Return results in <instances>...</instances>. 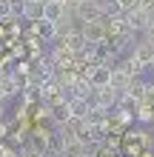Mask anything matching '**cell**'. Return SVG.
Wrapping results in <instances>:
<instances>
[{
    "instance_id": "6da1fadb",
    "label": "cell",
    "mask_w": 154,
    "mask_h": 157,
    "mask_svg": "<svg viewBox=\"0 0 154 157\" xmlns=\"http://www.w3.org/2000/svg\"><path fill=\"white\" fill-rule=\"evenodd\" d=\"M80 29H83V34H86L88 46H103V43L108 40V29H106L103 17H100V20H94V23H83Z\"/></svg>"
},
{
    "instance_id": "7a4b0ae2",
    "label": "cell",
    "mask_w": 154,
    "mask_h": 157,
    "mask_svg": "<svg viewBox=\"0 0 154 157\" xmlns=\"http://www.w3.org/2000/svg\"><path fill=\"white\" fill-rule=\"evenodd\" d=\"M111 71H114V66H86L83 75L92 80L94 89H106L108 83H111Z\"/></svg>"
},
{
    "instance_id": "3957f363",
    "label": "cell",
    "mask_w": 154,
    "mask_h": 157,
    "mask_svg": "<svg viewBox=\"0 0 154 157\" xmlns=\"http://www.w3.org/2000/svg\"><path fill=\"white\" fill-rule=\"evenodd\" d=\"M46 14V0H23V20L40 23Z\"/></svg>"
},
{
    "instance_id": "277c9868",
    "label": "cell",
    "mask_w": 154,
    "mask_h": 157,
    "mask_svg": "<svg viewBox=\"0 0 154 157\" xmlns=\"http://www.w3.org/2000/svg\"><path fill=\"white\" fill-rule=\"evenodd\" d=\"M57 40H63V43H66V49H69L71 54H83V52L88 49V40H86L83 29H74L71 34H66V37H57Z\"/></svg>"
},
{
    "instance_id": "5b68a950",
    "label": "cell",
    "mask_w": 154,
    "mask_h": 157,
    "mask_svg": "<svg viewBox=\"0 0 154 157\" xmlns=\"http://www.w3.org/2000/svg\"><path fill=\"white\" fill-rule=\"evenodd\" d=\"M131 54H134V57H137V60L143 63V66H148V69H151V63H154V43H148V40L134 43Z\"/></svg>"
},
{
    "instance_id": "8992f818",
    "label": "cell",
    "mask_w": 154,
    "mask_h": 157,
    "mask_svg": "<svg viewBox=\"0 0 154 157\" xmlns=\"http://www.w3.org/2000/svg\"><path fill=\"white\" fill-rule=\"evenodd\" d=\"M126 17H129V23H131V29H134V34H146V29H148V26L154 23L151 20V17L146 14V12H143V9H137V12H131V14H126Z\"/></svg>"
},
{
    "instance_id": "52a82bcc",
    "label": "cell",
    "mask_w": 154,
    "mask_h": 157,
    "mask_svg": "<svg viewBox=\"0 0 154 157\" xmlns=\"http://www.w3.org/2000/svg\"><path fill=\"white\" fill-rule=\"evenodd\" d=\"M108 86H111L114 91H120V94H126V91H129V86H131V77L126 75L123 69L114 66V71H111V83H108Z\"/></svg>"
},
{
    "instance_id": "ba28073f",
    "label": "cell",
    "mask_w": 154,
    "mask_h": 157,
    "mask_svg": "<svg viewBox=\"0 0 154 157\" xmlns=\"http://www.w3.org/2000/svg\"><path fill=\"white\" fill-rule=\"evenodd\" d=\"M69 109H71V117H74V120H86L88 112H92V106H88V100H86V97H74V100H69Z\"/></svg>"
},
{
    "instance_id": "9c48e42d",
    "label": "cell",
    "mask_w": 154,
    "mask_h": 157,
    "mask_svg": "<svg viewBox=\"0 0 154 157\" xmlns=\"http://www.w3.org/2000/svg\"><path fill=\"white\" fill-rule=\"evenodd\" d=\"M100 3V12H103V17H123L126 12H123V6H120V0H97Z\"/></svg>"
},
{
    "instance_id": "30bf717a",
    "label": "cell",
    "mask_w": 154,
    "mask_h": 157,
    "mask_svg": "<svg viewBox=\"0 0 154 157\" xmlns=\"http://www.w3.org/2000/svg\"><path fill=\"white\" fill-rule=\"evenodd\" d=\"M63 17H66V6H63V3H46V14H43V20L60 23Z\"/></svg>"
},
{
    "instance_id": "8fae6325",
    "label": "cell",
    "mask_w": 154,
    "mask_h": 157,
    "mask_svg": "<svg viewBox=\"0 0 154 157\" xmlns=\"http://www.w3.org/2000/svg\"><path fill=\"white\" fill-rule=\"evenodd\" d=\"M51 120L57 126H66L69 120H71V109H69V103H60V106H54L51 109Z\"/></svg>"
},
{
    "instance_id": "7c38bea8",
    "label": "cell",
    "mask_w": 154,
    "mask_h": 157,
    "mask_svg": "<svg viewBox=\"0 0 154 157\" xmlns=\"http://www.w3.org/2000/svg\"><path fill=\"white\" fill-rule=\"evenodd\" d=\"M137 120H140V123H154V106L151 103H143L137 109Z\"/></svg>"
},
{
    "instance_id": "4fadbf2b",
    "label": "cell",
    "mask_w": 154,
    "mask_h": 157,
    "mask_svg": "<svg viewBox=\"0 0 154 157\" xmlns=\"http://www.w3.org/2000/svg\"><path fill=\"white\" fill-rule=\"evenodd\" d=\"M120 6H123L126 14H131V12H137V9H143V0H120Z\"/></svg>"
},
{
    "instance_id": "5bb4252c",
    "label": "cell",
    "mask_w": 154,
    "mask_h": 157,
    "mask_svg": "<svg viewBox=\"0 0 154 157\" xmlns=\"http://www.w3.org/2000/svg\"><path fill=\"white\" fill-rule=\"evenodd\" d=\"M143 40H148V43H154V23L146 29V34H143Z\"/></svg>"
},
{
    "instance_id": "9a60e30c",
    "label": "cell",
    "mask_w": 154,
    "mask_h": 157,
    "mask_svg": "<svg viewBox=\"0 0 154 157\" xmlns=\"http://www.w3.org/2000/svg\"><path fill=\"white\" fill-rule=\"evenodd\" d=\"M6 134H9V126L3 123V120H0V143H3V140H6Z\"/></svg>"
},
{
    "instance_id": "2e32d148",
    "label": "cell",
    "mask_w": 154,
    "mask_h": 157,
    "mask_svg": "<svg viewBox=\"0 0 154 157\" xmlns=\"http://www.w3.org/2000/svg\"><path fill=\"white\" fill-rule=\"evenodd\" d=\"M46 3H66V0H46Z\"/></svg>"
},
{
    "instance_id": "e0dca14e",
    "label": "cell",
    "mask_w": 154,
    "mask_h": 157,
    "mask_svg": "<svg viewBox=\"0 0 154 157\" xmlns=\"http://www.w3.org/2000/svg\"><path fill=\"white\" fill-rule=\"evenodd\" d=\"M151 69H154V63H151Z\"/></svg>"
},
{
    "instance_id": "ac0fdd59",
    "label": "cell",
    "mask_w": 154,
    "mask_h": 157,
    "mask_svg": "<svg viewBox=\"0 0 154 157\" xmlns=\"http://www.w3.org/2000/svg\"><path fill=\"white\" fill-rule=\"evenodd\" d=\"M123 157H126V154H123Z\"/></svg>"
}]
</instances>
